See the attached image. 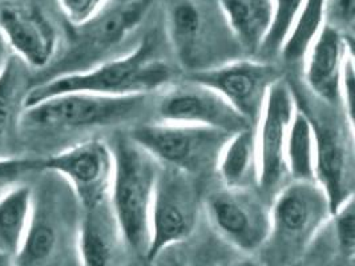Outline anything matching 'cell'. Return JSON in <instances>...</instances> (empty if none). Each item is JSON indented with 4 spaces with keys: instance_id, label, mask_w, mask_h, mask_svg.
Listing matches in <instances>:
<instances>
[{
    "instance_id": "4fadbf2b",
    "label": "cell",
    "mask_w": 355,
    "mask_h": 266,
    "mask_svg": "<svg viewBox=\"0 0 355 266\" xmlns=\"http://www.w3.org/2000/svg\"><path fill=\"white\" fill-rule=\"evenodd\" d=\"M298 100L284 79L273 85L254 125L257 150V185L278 190L286 175L285 144Z\"/></svg>"
},
{
    "instance_id": "ac0fdd59",
    "label": "cell",
    "mask_w": 355,
    "mask_h": 266,
    "mask_svg": "<svg viewBox=\"0 0 355 266\" xmlns=\"http://www.w3.org/2000/svg\"><path fill=\"white\" fill-rule=\"evenodd\" d=\"M81 211L76 236L79 266H116L125 242L110 200Z\"/></svg>"
},
{
    "instance_id": "603a6c76",
    "label": "cell",
    "mask_w": 355,
    "mask_h": 266,
    "mask_svg": "<svg viewBox=\"0 0 355 266\" xmlns=\"http://www.w3.org/2000/svg\"><path fill=\"white\" fill-rule=\"evenodd\" d=\"M28 66L14 55L0 75V152L8 140L12 123L28 91Z\"/></svg>"
},
{
    "instance_id": "d590c367",
    "label": "cell",
    "mask_w": 355,
    "mask_h": 266,
    "mask_svg": "<svg viewBox=\"0 0 355 266\" xmlns=\"http://www.w3.org/2000/svg\"><path fill=\"white\" fill-rule=\"evenodd\" d=\"M291 266H301L300 264H291Z\"/></svg>"
},
{
    "instance_id": "5bb4252c",
    "label": "cell",
    "mask_w": 355,
    "mask_h": 266,
    "mask_svg": "<svg viewBox=\"0 0 355 266\" xmlns=\"http://www.w3.org/2000/svg\"><path fill=\"white\" fill-rule=\"evenodd\" d=\"M156 114L157 121L209 128L229 134L252 127L216 91L188 79L185 83L165 88Z\"/></svg>"
},
{
    "instance_id": "44dd1931",
    "label": "cell",
    "mask_w": 355,
    "mask_h": 266,
    "mask_svg": "<svg viewBox=\"0 0 355 266\" xmlns=\"http://www.w3.org/2000/svg\"><path fill=\"white\" fill-rule=\"evenodd\" d=\"M286 175L294 181H314L315 130L313 120L300 103L291 118L285 144Z\"/></svg>"
},
{
    "instance_id": "6da1fadb",
    "label": "cell",
    "mask_w": 355,
    "mask_h": 266,
    "mask_svg": "<svg viewBox=\"0 0 355 266\" xmlns=\"http://www.w3.org/2000/svg\"><path fill=\"white\" fill-rule=\"evenodd\" d=\"M175 78L162 57L156 37H146L133 50L95 66L53 76L28 88L23 108L63 94H92L111 98L148 96L168 88Z\"/></svg>"
},
{
    "instance_id": "1f68e13d",
    "label": "cell",
    "mask_w": 355,
    "mask_h": 266,
    "mask_svg": "<svg viewBox=\"0 0 355 266\" xmlns=\"http://www.w3.org/2000/svg\"><path fill=\"white\" fill-rule=\"evenodd\" d=\"M12 56H14V52L11 50L4 33L0 28V75L6 69V66H7Z\"/></svg>"
},
{
    "instance_id": "d4e9b609",
    "label": "cell",
    "mask_w": 355,
    "mask_h": 266,
    "mask_svg": "<svg viewBox=\"0 0 355 266\" xmlns=\"http://www.w3.org/2000/svg\"><path fill=\"white\" fill-rule=\"evenodd\" d=\"M273 23L268 37L261 48V53L275 55L281 51L291 27L298 17L305 0H272Z\"/></svg>"
},
{
    "instance_id": "e0dca14e",
    "label": "cell",
    "mask_w": 355,
    "mask_h": 266,
    "mask_svg": "<svg viewBox=\"0 0 355 266\" xmlns=\"http://www.w3.org/2000/svg\"><path fill=\"white\" fill-rule=\"evenodd\" d=\"M353 43L329 26L315 36L302 57L304 80L310 92L324 104H339V87Z\"/></svg>"
},
{
    "instance_id": "4dcf8cb0",
    "label": "cell",
    "mask_w": 355,
    "mask_h": 266,
    "mask_svg": "<svg viewBox=\"0 0 355 266\" xmlns=\"http://www.w3.org/2000/svg\"><path fill=\"white\" fill-rule=\"evenodd\" d=\"M148 264L149 266H189L184 253L178 250V245L162 250L160 254H157Z\"/></svg>"
},
{
    "instance_id": "ba28073f",
    "label": "cell",
    "mask_w": 355,
    "mask_h": 266,
    "mask_svg": "<svg viewBox=\"0 0 355 266\" xmlns=\"http://www.w3.org/2000/svg\"><path fill=\"white\" fill-rule=\"evenodd\" d=\"M229 136L209 128L156 120L139 125L130 137L160 166L197 177L214 170L220 150Z\"/></svg>"
},
{
    "instance_id": "d6986e66",
    "label": "cell",
    "mask_w": 355,
    "mask_h": 266,
    "mask_svg": "<svg viewBox=\"0 0 355 266\" xmlns=\"http://www.w3.org/2000/svg\"><path fill=\"white\" fill-rule=\"evenodd\" d=\"M226 24L240 48L257 53L273 23L272 0H217Z\"/></svg>"
},
{
    "instance_id": "f1b7e54d",
    "label": "cell",
    "mask_w": 355,
    "mask_h": 266,
    "mask_svg": "<svg viewBox=\"0 0 355 266\" xmlns=\"http://www.w3.org/2000/svg\"><path fill=\"white\" fill-rule=\"evenodd\" d=\"M71 26L79 28L96 17L111 0H58Z\"/></svg>"
},
{
    "instance_id": "8fae6325",
    "label": "cell",
    "mask_w": 355,
    "mask_h": 266,
    "mask_svg": "<svg viewBox=\"0 0 355 266\" xmlns=\"http://www.w3.org/2000/svg\"><path fill=\"white\" fill-rule=\"evenodd\" d=\"M188 80L216 91L226 103L254 127L275 83L282 80L272 63L237 57L224 64L188 75Z\"/></svg>"
},
{
    "instance_id": "e575fe53",
    "label": "cell",
    "mask_w": 355,
    "mask_h": 266,
    "mask_svg": "<svg viewBox=\"0 0 355 266\" xmlns=\"http://www.w3.org/2000/svg\"><path fill=\"white\" fill-rule=\"evenodd\" d=\"M7 0H0V4H3V3H6Z\"/></svg>"
},
{
    "instance_id": "836d02e7",
    "label": "cell",
    "mask_w": 355,
    "mask_h": 266,
    "mask_svg": "<svg viewBox=\"0 0 355 266\" xmlns=\"http://www.w3.org/2000/svg\"><path fill=\"white\" fill-rule=\"evenodd\" d=\"M0 266H15V258L8 254L0 253Z\"/></svg>"
},
{
    "instance_id": "52a82bcc",
    "label": "cell",
    "mask_w": 355,
    "mask_h": 266,
    "mask_svg": "<svg viewBox=\"0 0 355 266\" xmlns=\"http://www.w3.org/2000/svg\"><path fill=\"white\" fill-rule=\"evenodd\" d=\"M47 186L33 195V216L15 266H71L72 258L78 261L79 220L71 201L59 189Z\"/></svg>"
},
{
    "instance_id": "5b68a950",
    "label": "cell",
    "mask_w": 355,
    "mask_h": 266,
    "mask_svg": "<svg viewBox=\"0 0 355 266\" xmlns=\"http://www.w3.org/2000/svg\"><path fill=\"white\" fill-rule=\"evenodd\" d=\"M146 96L111 98L92 94H63L23 108L20 124L49 131H78L123 124L140 116Z\"/></svg>"
},
{
    "instance_id": "4316f807",
    "label": "cell",
    "mask_w": 355,
    "mask_h": 266,
    "mask_svg": "<svg viewBox=\"0 0 355 266\" xmlns=\"http://www.w3.org/2000/svg\"><path fill=\"white\" fill-rule=\"evenodd\" d=\"M36 172H42V157H0V192H7Z\"/></svg>"
},
{
    "instance_id": "2e32d148",
    "label": "cell",
    "mask_w": 355,
    "mask_h": 266,
    "mask_svg": "<svg viewBox=\"0 0 355 266\" xmlns=\"http://www.w3.org/2000/svg\"><path fill=\"white\" fill-rule=\"evenodd\" d=\"M0 28L14 55L28 68L43 71L56 60L59 36L40 10L4 6L0 10Z\"/></svg>"
},
{
    "instance_id": "9a60e30c",
    "label": "cell",
    "mask_w": 355,
    "mask_h": 266,
    "mask_svg": "<svg viewBox=\"0 0 355 266\" xmlns=\"http://www.w3.org/2000/svg\"><path fill=\"white\" fill-rule=\"evenodd\" d=\"M311 120L315 130L314 181L322 188L334 212L340 204L354 197V134L346 136L336 125Z\"/></svg>"
},
{
    "instance_id": "7c38bea8",
    "label": "cell",
    "mask_w": 355,
    "mask_h": 266,
    "mask_svg": "<svg viewBox=\"0 0 355 266\" xmlns=\"http://www.w3.org/2000/svg\"><path fill=\"white\" fill-rule=\"evenodd\" d=\"M113 169L112 147L98 139L87 140L42 157V172L63 179L81 209L110 200Z\"/></svg>"
},
{
    "instance_id": "30bf717a",
    "label": "cell",
    "mask_w": 355,
    "mask_h": 266,
    "mask_svg": "<svg viewBox=\"0 0 355 266\" xmlns=\"http://www.w3.org/2000/svg\"><path fill=\"white\" fill-rule=\"evenodd\" d=\"M210 228L223 241L245 254L263 249L270 234V206L253 188L216 190L205 201Z\"/></svg>"
},
{
    "instance_id": "277c9868",
    "label": "cell",
    "mask_w": 355,
    "mask_h": 266,
    "mask_svg": "<svg viewBox=\"0 0 355 266\" xmlns=\"http://www.w3.org/2000/svg\"><path fill=\"white\" fill-rule=\"evenodd\" d=\"M166 33L178 64L188 75L237 59L243 51L223 14L217 17L196 0H173L169 4Z\"/></svg>"
},
{
    "instance_id": "83f0119b",
    "label": "cell",
    "mask_w": 355,
    "mask_h": 266,
    "mask_svg": "<svg viewBox=\"0 0 355 266\" xmlns=\"http://www.w3.org/2000/svg\"><path fill=\"white\" fill-rule=\"evenodd\" d=\"M324 24L338 31L353 43L355 26V0H326Z\"/></svg>"
},
{
    "instance_id": "8992f818",
    "label": "cell",
    "mask_w": 355,
    "mask_h": 266,
    "mask_svg": "<svg viewBox=\"0 0 355 266\" xmlns=\"http://www.w3.org/2000/svg\"><path fill=\"white\" fill-rule=\"evenodd\" d=\"M155 1L111 0L96 17L76 28L69 48L56 63L47 68L49 72L44 80L81 71L110 59L108 55L123 44L141 24Z\"/></svg>"
},
{
    "instance_id": "f546056e",
    "label": "cell",
    "mask_w": 355,
    "mask_h": 266,
    "mask_svg": "<svg viewBox=\"0 0 355 266\" xmlns=\"http://www.w3.org/2000/svg\"><path fill=\"white\" fill-rule=\"evenodd\" d=\"M354 53H350L340 79L339 87V104L343 108L345 120L347 121L349 127L354 131Z\"/></svg>"
},
{
    "instance_id": "9c48e42d",
    "label": "cell",
    "mask_w": 355,
    "mask_h": 266,
    "mask_svg": "<svg viewBox=\"0 0 355 266\" xmlns=\"http://www.w3.org/2000/svg\"><path fill=\"white\" fill-rule=\"evenodd\" d=\"M201 209L194 177L162 166L150 209L146 263L162 250L178 247L188 240L197 228Z\"/></svg>"
},
{
    "instance_id": "cb8c5ba5",
    "label": "cell",
    "mask_w": 355,
    "mask_h": 266,
    "mask_svg": "<svg viewBox=\"0 0 355 266\" xmlns=\"http://www.w3.org/2000/svg\"><path fill=\"white\" fill-rule=\"evenodd\" d=\"M326 0H305L302 8L295 19L291 33L282 44L279 53L282 57L295 64L302 62L309 46L324 26Z\"/></svg>"
},
{
    "instance_id": "d6a6232c",
    "label": "cell",
    "mask_w": 355,
    "mask_h": 266,
    "mask_svg": "<svg viewBox=\"0 0 355 266\" xmlns=\"http://www.w3.org/2000/svg\"><path fill=\"white\" fill-rule=\"evenodd\" d=\"M216 266H266L263 264V261H259L252 257H243V258H236V260H230L221 263Z\"/></svg>"
},
{
    "instance_id": "ffe728a7",
    "label": "cell",
    "mask_w": 355,
    "mask_h": 266,
    "mask_svg": "<svg viewBox=\"0 0 355 266\" xmlns=\"http://www.w3.org/2000/svg\"><path fill=\"white\" fill-rule=\"evenodd\" d=\"M214 172L227 188H253L257 184V150L254 128H245L226 139Z\"/></svg>"
},
{
    "instance_id": "484cf974",
    "label": "cell",
    "mask_w": 355,
    "mask_h": 266,
    "mask_svg": "<svg viewBox=\"0 0 355 266\" xmlns=\"http://www.w3.org/2000/svg\"><path fill=\"white\" fill-rule=\"evenodd\" d=\"M354 197L345 201L331 213L330 222L334 227V238L340 254L353 263L355 256Z\"/></svg>"
},
{
    "instance_id": "7a4b0ae2",
    "label": "cell",
    "mask_w": 355,
    "mask_h": 266,
    "mask_svg": "<svg viewBox=\"0 0 355 266\" xmlns=\"http://www.w3.org/2000/svg\"><path fill=\"white\" fill-rule=\"evenodd\" d=\"M114 156L110 204L125 247L146 258L149 248V220L162 166L130 137L119 139Z\"/></svg>"
},
{
    "instance_id": "7402d4cb",
    "label": "cell",
    "mask_w": 355,
    "mask_h": 266,
    "mask_svg": "<svg viewBox=\"0 0 355 266\" xmlns=\"http://www.w3.org/2000/svg\"><path fill=\"white\" fill-rule=\"evenodd\" d=\"M33 192L17 185L0 196V253L17 257L33 216Z\"/></svg>"
},
{
    "instance_id": "3957f363",
    "label": "cell",
    "mask_w": 355,
    "mask_h": 266,
    "mask_svg": "<svg viewBox=\"0 0 355 266\" xmlns=\"http://www.w3.org/2000/svg\"><path fill=\"white\" fill-rule=\"evenodd\" d=\"M331 205L315 181H291L270 205V234L263 249L277 265L291 266L330 222Z\"/></svg>"
}]
</instances>
